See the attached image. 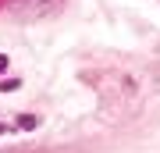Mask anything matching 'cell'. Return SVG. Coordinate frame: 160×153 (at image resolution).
<instances>
[{
	"instance_id": "1",
	"label": "cell",
	"mask_w": 160,
	"mask_h": 153,
	"mask_svg": "<svg viewBox=\"0 0 160 153\" xmlns=\"http://www.w3.org/2000/svg\"><path fill=\"white\" fill-rule=\"evenodd\" d=\"M64 4V0H18V11L22 14H50V11H57V7Z\"/></svg>"
},
{
	"instance_id": "2",
	"label": "cell",
	"mask_w": 160,
	"mask_h": 153,
	"mask_svg": "<svg viewBox=\"0 0 160 153\" xmlns=\"http://www.w3.org/2000/svg\"><path fill=\"white\" fill-rule=\"evenodd\" d=\"M18 125H22V128H36V125H39V118H36V114H22Z\"/></svg>"
},
{
	"instance_id": "3",
	"label": "cell",
	"mask_w": 160,
	"mask_h": 153,
	"mask_svg": "<svg viewBox=\"0 0 160 153\" xmlns=\"http://www.w3.org/2000/svg\"><path fill=\"white\" fill-rule=\"evenodd\" d=\"M4 68H7V54H0V75H4Z\"/></svg>"
},
{
	"instance_id": "4",
	"label": "cell",
	"mask_w": 160,
	"mask_h": 153,
	"mask_svg": "<svg viewBox=\"0 0 160 153\" xmlns=\"http://www.w3.org/2000/svg\"><path fill=\"white\" fill-rule=\"evenodd\" d=\"M4 132H7V125H0V135H4Z\"/></svg>"
}]
</instances>
